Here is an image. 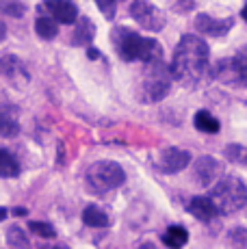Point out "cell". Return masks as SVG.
Returning a JSON list of instances; mask_svg holds the SVG:
<instances>
[{
  "label": "cell",
  "mask_w": 247,
  "mask_h": 249,
  "mask_svg": "<svg viewBox=\"0 0 247 249\" xmlns=\"http://www.w3.org/2000/svg\"><path fill=\"white\" fill-rule=\"evenodd\" d=\"M232 26H234L232 18H212L208 13L195 16V28L206 37H223L230 33Z\"/></svg>",
  "instance_id": "obj_11"
},
{
  "label": "cell",
  "mask_w": 247,
  "mask_h": 249,
  "mask_svg": "<svg viewBox=\"0 0 247 249\" xmlns=\"http://www.w3.org/2000/svg\"><path fill=\"white\" fill-rule=\"evenodd\" d=\"M13 213H16L18 217H24V214H26V208H16V210H13Z\"/></svg>",
  "instance_id": "obj_29"
},
{
  "label": "cell",
  "mask_w": 247,
  "mask_h": 249,
  "mask_svg": "<svg viewBox=\"0 0 247 249\" xmlns=\"http://www.w3.org/2000/svg\"><path fill=\"white\" fill-rule=\"evenodd\" d=\"M113 46H115L117 54L122 61L132 63V61H154L163 59V48L156 39L141 37L139 33L130 31V28H115L113 31Z\"/></svg>",
  "instance_id": "obj_2"
},
{
  "label": "cell",
  "mask_w": 247,
  "mask_h": 249,
  "mask_svg": "<svg viewBox=\"0 0 247 249\" xmlns=\"http://www.w3.org/2000/svg\"><path fill=\"white\" fill-rule=\"evenodd\" d=\"M0 76L16 89H24L31 83V71H28L26 63L16 54L0 56Z\"/></svg>",
  "instance_id": "obj_8"
},
{
  "label": "cell",
  "mask_w": 247,
  "mask_h": 249,
  "mask_svg": "<svg viewBox=\"0 0 247 249\" xmlns=\"http://www.w3.org/2000/svg\"><path fill=\"white\" fill-rule=\"evenodd\" d=\"M7 243L11 247H28L31 243H28V236H26V232L22 228H18V226H11L9 228V232H7Z\"/></svg>",
  "instance_id": "obj_21"
},
{
  "label": "cell",
  "mask_w": 247,
  "mask_h": 249,
  "mask_svg": "<svg viewBox=\"0 0 247 249\" xmlns=\"http://www.w3.org/2000/svg\"><path fill=\"white\" fill-rule=\"evenodd\" d=\"M7 217H9V210L4 208V206H0V221H4Z\"/></svg>",
  "instance_id": "obj_28"
},
{
  "label": "cell",
  "mask_w": 247,
  "mask_h": 249,
  "mask_svg": "<svg viewBox=\"0 0 247 249\" xmlns=\"http://www.w3.org/2000/svg\"><path fill=\"white\" fill-rule=\"evenodd\" d=\"M223 176V162L215 156H199L193 162V180H197L199 186H212Z\"/></svg>",
  "instance_id": "obj_9"
},
{
  "label": "cell",
  "mask_w": 247,
  "mask_h": 249,
  "mask_svg": "<svg viewBox=\"0 0 247 249\" xmlns=\"http://www.w3.org/2000/svg\"><path fill=\"white\" fill-rule=\"evenodd\" d=\"M126 182V171L115 160H98L87 169V184L96 193L113 191Z\"/></svg>",
  "instance_id": "obj_5"
},
{
  "label": "cell",
  "mask_w": 247,
  "mask_h": 249,
  "mask_svg": "<svg viewBox=\"0 0 247 249\" xmlns=\"http://www.w3.org/2000/svg\"><path fill=\"white\" fill-rule=\"evenodd\" d=\"M172 78L182 87H199L202 80L211 74V50L208 44L197 35H182L174 50L169 65Z\"/></svg>",
  "instance_id": "obj_1"
},
{
  "label": "cell",
  "mask_w": 247,
  "mask_h": 249,
  "mask_svg": "<svg viewBox=\"0 0 247 249\" xmlns=\"http://www.w3.org/2000/svg\"><path fill=\"white\" fill-rule=\"evenodd\" d=\"M226 159L230 162H239V165H243L245 162V147L239 145V143H232L230 147H226Z\"/></svg>",
  "instance_id": "obj_24"
},
{
  "label": "cell",
  "mask_w": 247,
  "mask_h": 249,
  "mask_svg": "<svg viewBox=\"0 0 247 249\" xmlns=\"http://www.w3.org/2000/svg\"><path fill=\"white\" fill-rule=\"evenodd\" d=\"M0 176L2 178H16V176H20V162L7 150H0Z\"/></svg>",
  "instance_id": "obj_18"
},
{
  "label": "cell",
  "mask_w": 247,
  "mask_h": 249,
  "mask_svg": "<svg viewBox=\"0 0 247 249\" xmlns=\"http://www.w3.org/2000/svg\"><path fill=\"white\" fill-rule=\"evenodd\" d=\"M211 202L217 213L221 214H236L247 204V186L239 176H221L211 186Z\"/></svg>",
  "instance_id": "obj_4"
},
{
  "label": "cell",
  "mask_w": 247,
  "mask_h": 249,
  "mask_svg": "<svg viewBox=\"0 0 247 249\" xmlns=\"http://www.w3.org/2000/svg\"><path fill=\"white\" fill-rule=\"evenodd\" d=\"M169 7L176 13H191L195 7V0H169Z\"/></svg>",
  "instance_id": "obj_26"
},
{
  "label": "cell",
  "mask_w": 247,
  "mask_h": 249,
  "mask_svg": "<svg viewBox=\"0 0 247 249\" xmlns=\"http://www.w3.org/2000/svg\"><path fill=\"white\" fill-rule=\"evenodd\" d=\"M130 18L139 26H143L150 33H159L165 28V13L156 7L152 0H132L130 4Z\"/></svg>",
  "instance_id": "obj_7"
},
{
  "label": "cell",
  "mask_w": 247,
  "mask_h": 249,
  "mask_svg": "<svg viewBox=\"0 0 247 249\" xmlns=\"http://www.w3.org/2000/svg\"><path fill=\"white\" fill-rule=\"evenodd\" d=\"M20 135V111L16 104H2L0 107V137L16 139Z\"/></svg>",
  "instance_id": "obj_12"
},
{
  "label": "cell",
  "mask_w": 247,
  "mask_h": 249,
  "mask_svg": "<svg viewBox=\"0 0 247 249\" xmlns=\"http://www.w3.org/2000/svg\"><path fill=\"white\" fill-rule=\"evenodd\" d=\"M191 165V154L187 150H178V147H165L156 156V169L163 174H178V171L187 169Z\"/></svg>",
  "instance_id": "obj_10"
},
{
  "label": "cell",
  "mask_w": 247,
  "mask_h": 249,
  "mask_svg": "<svg viewBox=\"0 0 247 249\" xmlns=\"http://www.w3.org/2000/svg\"><path fill=\"white\" fill-rule=\"evenodd\" d=\"M193 124H195L197 130L208 132V135H217L219 132V119L212 117L208 111H197L195 117H193Z\"/></svg>",
  "instance_id": "obj_17"
},
{
  "label": "cell",
  "mask_w": 247,
  "mask_h": 249,
  "mask_svg": "<svg viewBox=\"0 0 247 249\" xmlns=\"http://www.w3.org/2000/svg\"><path fill=\"white\" fill-rule=\"evenodd\" d=\"M44 9L50 13L52 20H56L59 24H74L78 18V9L70 0H46Z\"/></svg>",
  "instance_id": "obj_13"
},
{
  "label": "cell",
  "mask_w": 247,
  "mask_h": 249,
  "mask_svg": "<svg viewBox=\"0 0 247 249\" xmlns=\"http://www.w3.org/2000/svg\"><path fill=\"white\" fill-rule=\"evenodd\" d=\"M187 208H189V213H191L193 217L199 219V221H204V223L212 221V219H215V214H217V210H215V206H212L211 197H204V195L193 197L191 202H189Z\"/></svg>",
  "instance_id": "obj_14"
},
{
  "label": "cell",
  "mask_w": 247,
  "mask_h": 249,
  "mask_svg": "<svg viewBox=\"0 0 247 249\" xmlns=\"http://www.w3.org/2000/svg\"><path fill=\"white\" fill-rule=\"evenodd\" d=\"M4 35H7V28H4V24H0V41L4 39Z\"/></svg>",
  "instance_id": "obj_30"
},
{
  "label": "cell",
  "mask_w": 247,
  "mask_h": 249,
  "mask_svg": "<svg viewBox=\"0 0 247 249\" xmlns=\"http://www.w3.org/2000/svg\"><path fill=\"white\" fill-rule=\"evenodd\" d=\"M83 223L89 228H106V226H111V219L98 206H87L83 210Z\"/></svg>",
  "instance_id": "obj_16"
},
{
  "label": "cell",
  "mask_w": 247,
  "mask_h": 249,
  "mask_svg": "<svg viewBox=\"0 0 247 249\" xmlns=\"http://www.w3.org/2000/svg\"><path fill=\"white\" fill-rule=\"evenodd\" d=\"M89 56H100V52H98V50H91V48H89Z\"/></svg>",
  "instance_id": "obj_31"
},
{
  "label": "cell",
  "mask_w": 247,
  "mask_h": 249,
  "mask_svg": "<svg viewBox=\"0 0 247 249\" xmlns=\"http://www.w3.org/2000/svg\"><path fill=\"white\" fill-rule=\"evenodd\" d=\"M35 33L41 37V39H54L59 35V26H56V20H52L48 16H39L35 20Z\"/></svg>",
  "instance_id": "obj_19"
},
{
  "label": "cell",
  "mask_w": 247,
  "mask_h": 249,
  "mask_svg": "<svg viewBox=\"0 0 247 249\" xmlns=\"http://www.w3.org/2000/svg\"><path fill=\"white\" fill-rule=\"evenodd\" d=\"M211 71H215L217 78L226 85L232 87H243L247 80V59H245V48L239 50V54L232 59H223L215 68H211Z\"/></svg>",
  "instance_id": "obj_6"
},
{
  "label": "cell",
  "mask_w": 247,
  "mask_h": 249,
  "mask_svg": "<svg viewBox=\"0 0 247 249\" xmlns=\"http://www.w3.org/2000/svg\"><path fill=\"white\" fill-rule=\"evenodd\" d=\"M96 37V26L89 18H80L78 24L74 26V33L70 37V44L72 46H89Z\"/></svg>",
  "instance_id": "obj_15"
},
{
  "label": "cell",
  "mask_w": 247,
  "mask_h": 249,
  "mask_svg": "<svg viewBox=\"0 0 247 249\" xmlns=\"http://www.w3.org/2000/svg\"><path fill=\"white\" fill-rule=\"evenodd\" d=\"M100 13H102L106 20H115V13H117V0H96Z\"/></svg>",
  "instance_id": "obj_25"
},
{
  "label": "cell",
  "mask_w": 247,
  "mask_h": 249,
  "mask_svg": "<svg viewBox=\"0 0 247 249\" xmlns=\"http://www.w3.org/2000/svg\"><path fill=\"white\" fill-rule=\"evenodd\" d=\"M187 241H189V234L182 226H172V228H167V232L163 234V243L167 247H174V249L187 245Z\"/></svg>",
  "instance_id": "obj_20"
},
{
  "label": "cell",
  "mask_w": 247,
  "mask_h": 249,
  "mask_svg": "<svg viewBox=\"0 0 247 249\" xmlns=\"http://www.w3.org/2000/svg\"><path fill=\"white\" fill-rule=\"evenodd\" d=\"M0 11L4 16H11V18H22L26 13V7L18 0H0Z\"/></svg>",
  "instance_id": "obj_22"
},
{
  "label": "cell",
  "mask_w": 247,
  "mask_h": 249,
  "mask_svg": "<svg viewBox=\"0 0 247 249\" xmlns=\"http://www.w3.org/2000/svg\"><path fill=\"white\" fill-rule=\"evenodd\" d=\"M28 230L35 232L37 236H41V238H54L56 236V230L52 228L50 223H46V221H31L28 223Z\"/></svg>",
  "instance_id": "obj_23"
},
{
  "label": "cell",
  "mask_w": 247,
  "mask_h": 249,
  "mask_svg": "<svg viewBox=\"0 0 247 249\" xmlns=\"http://www.w3.org/2000/svg\"><path fill=\"white\" fill-rule=\"evenodd\" d=\"M230 243L236 247H245L247 245V232L243 228H236L230 232Z\"/></svg>",
  "instance_id": "obj_27"
},
{
  "label": "cell",
  "mask_w": 247,
  "mask_h": 249,
  "mask_svg": "<svg viewBox=\"0 0 247 249\" xmlns=\"http://www.w3.org/2000/svg\"><path fill=\"white\" fill-rule=\"evenodd\" d=\"M172 83H174L172 71H169V65L163 59L145 61L141 78L137 83V98L145 104L160 102L169 93Z\"/></svg>",
  "instance_id": "obj_3"
}]
</instances>
